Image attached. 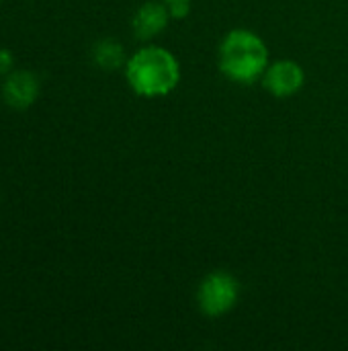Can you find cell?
<instances>
[{
    "label": "cell",
    "instance_id": "obj_2",
    "mask_svg": "<svg viewBox=\"0 0 348 351\" xmlns=\"http://www.w3.org/2000/svg\"><path fill=\"white\" fill-rule=\"evenodd\" d=\"M217 64L228 80L252 84L263 78L269 66V47L254 31L234 29L219 43Z\"/></svg>",
    "mask_w": 348,
    "mask_h": 351
},
{
    "label": "cell",
    "instance_id": "obj_8",
    "mask_svg": "<svg viewBox=\"0 0 348 351\" xmlns=\"http://www.w3.org/2000/svg\"><path fill=\"white\" fill-rule=\"evenodd\" d=\"M12 70H14V56H12V51L6 49V47H0V76L4 78Z\"/></svg>",
    "mask_w": 348,
    "mask_h": 351
},
{
    "label": "cell",
    "instance_id": "obj_1",
    "mask_svg": "<svg viewBox=\"0 0 348 351\" xmlns=\"http://www.w3.org/2000/svg\"><path fill=\"white\" fill-rule=\"evenodd\" d=\"M129 88L148 99L172 93L180 80V64L174 53L160 45H144L125 62Z\"/></svg>",
    "mask_w": 348,
    "mask_h": 351
},
{
    "label": "cell",
    "instance_id": "obj_5",
    "mask_svg": "<svg viewBox=\"0 0 348 351\" xmlns=\"http://www.w3.org/2000/svg\"><path fill=\"white\" fill-rule=\"evenodd\" d=\"M41 93V82L31 70H12L2 78V99L10 109L25 111L35 105Z\"/></svg>",
    "mask_w": 348,
    "mask_h": 351
},
{
    "label": "cell",
    "instance_id": "obj_3",
    "mask_svg": "<svg viewBox=\"0 0 348 351\" xmlns=\"http://www.w3.org/2000/svg\"><path fill=\"white\" fill-rule=\"evenodd\" d=\"M240 298V282L228 271L207 274L197 290V304L205 317L217 319L228 315Z\"/></svg>",
    "mask_w": 348,
    "mask_h": 351
},
{
    "label": "cell",
    "instance_id": "obj_9",
    "mask_svg": "<svg viewBox=\"0 0 348 351\" xmlns=\"http://www.w3.org/2000/svg\"><path fill=\"white\" fill-rule=\"evenodd\" d=\"M164 2H174V0H164ZM189 2H191V0H189Z\"/></svg>",
    "mask_w": 348,
    "mask_h": 351
},
{
    "label": "cell",
    "instance_id": "obj_4",
    "mask_svg": "<svg viewBox=\"0 0 348 351\" xmlns=\"http://www.w3.org/2000/svg\"><path fill=\"white\" fill-rule=\"evenodd\" d=\"M265 88L279 99H287L297 95L306 84V72L304 68L293 60H277L267 66L263 74Z\"/></svg>",
    "mask_w": 348,
    "mask_h": 351
},
{
    "label": "cell",
    "instance_id": "obj_7",
    "mask_svg": "<svg viewBox=\"0 0 348 351\" xmlns=\"http://www.w3.org/2000/svg\"><path fill=\"white\" fill-rule=\"evenodd\" d=\"M92 60L98 68L103 70H117L119 66H123L127 60H125V51H123V45L111 37L107 39H101L94 43L92 47Z\"/></svg>",
    "mask_w": 348,
    "mask_h": 351
},
{
    "label": "cell",
    "instance_id": "obj_6",
    "mask_svg": "<svg viewBox=\"0 0 348 351\" xmlns=\"http://www.w3.org/2000/svg\"><path fill=\"white\" fill-rule=\"evenodd\" d=\"M170 19L172 16H170V10H168V4L164 0L146 2L135 10V14L131 19V29H133L137 39L150 41L168 27Z\"/></svg>",
    "mask_w": 348,
    "mask_h": 351
}]
</instances>
